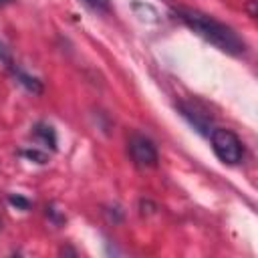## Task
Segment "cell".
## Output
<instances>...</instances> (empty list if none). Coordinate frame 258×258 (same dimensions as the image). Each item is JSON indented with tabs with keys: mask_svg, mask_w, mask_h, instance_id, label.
Masks as SVG:
<instances>
[{
	"mask_svg": "<svg viewBox=\"0 0 258 258\" xmlns=\"http://www.w3.org/2000/svg\"><path fill=\"white\" fill-rule=\"evenodd\" d=\"M91 8L99 10V12H109L111 10V0H85Z\"/></svg>",
	"mask_w": 258,
	"mask_h": 258,
	"instance_id": "ba28073f",
	"label": "cell"
},
{
	"mask_svg": "<svg viewBox=\"0 0 258 258\" xmlns=\"http://www.w3.org/2000/svg\"><path fill=\"white\" fill-rule=\"evenodd\" d=\"M8 202L12 204V206H16L18 210H28V206H30V202L26 200V198H22V196H8Z\"/></svg>",
	"mask_w": 258,
	"mask_h": 258,
	"instance_id": "9c48e42d",
	"label": "cell"
},
{
	"mask_svg": "<svg viewBox=\"0 0 258 258\" xmlns=\"http://www.w3.org/2000/svg\"><path fill=\"white\" fill-rule=\"evenodd\" d=\"M10 0H0V6H4V4H8Z\"/></svg>",
	"mask_w": 258,
	"mask_h": 258,
	"instance_id": "8fae6325",
	"label": "cell"
},
{
	"mask_svg": "<svg viewBox=\"0 0 258 258\" xmlns=\"http://www.w3.org/2000/svg\"><path fill=\"white\" fill-rule=\"evenodd\" d=\"M32 135L46 147L50 149H56V131L52 129V125L44 123V121H38L34 127H32Z\"/></svg>",
	"mask_w": 258,
	"mask_h": 258,
	"instance_id": "5b68a950",
	"label": "cell"
},
{
	"mask_svg": "<svg viewBox=\"0 0 258 258\" xmlns=\"http://www.w3.org/2000/svg\"><path fill=\"white\" fill-rule=\"evenodd\" d=\"M12 73H14V79H16L28 93H32V95H40V93H42V83H40L36 77L28 75V73H24V71H20V69H16V67H12Z\"/></svg>",
	"mask_w": 258,
	"mask_h": 258,
	"instance_id": "8992f818",
	"label": "cell"
},
{
	"mask_svg": "<svg viewBox=\"0 0 258 258\" xmlns=\"http://www.w3.org/2000/svg\"><path fill=\"white\" fill-rule=\"evenodd\" d=\"M0 62H6V64H12V60H10V54H8V48L0 42Z\"/></svg>",
	"mask_w": 258,
	"mask_h": 258,
	"instance_id": "30bf717a",
	"label": "cell"
},
{
	"mask_svg": "<svg viewBox=\"0 0 258 258\" xmlns=\"http://www.w3.org/2000/svg\"><path fill=\"white\" fill-rule=\"evenodd\" d=\"M210 143L216 157L226 165H238L244 159V145L232 129L216 127L210 131Z\"/></svg>",
	"mask_w": 258,
	"mask_h": 258,
	"instance_id": "7a4b0ae2",
	"label": "cell"
},
{
	"mask_svg": "<svg viewBox=\"0 0 258 258\" xmlns=\"http://www.w3.org/2000/svg\"><path fill=\"white\" fill-rule=\"evenodd\" d=\"M179 107V111H181V115L189 121V125L196 129V131H200L202 135H210V127H212V117L206 113V111H202V109H198L194 103H179L177 105Z\"/></svg>",
	"mask_w": 258,
	"mask_h": 258,
	"instance_id": "277c9868",
	"label": "cell"
},
{
	"mask_svg": "<svg viewBox=\"0 0 258 258\" xmlns=\"http://www.w3.org/2000/svg\"><path fill=\"white\" fill-rule=\"evenodd\" d=\"M129 153L131 159L135 161V165L139 167H155L157 165V147L153 145V141L141 133H135L129 137Z\"/></svg>",
	"mask_w": 258,
	"mask_h": 258,
	"instance_id": "3957f363",
	"label": "cell"
},
{
	"mask_svg": "<svg viewBox=\"0 0 258 258\" xmlns=\"http://www.w3.org/2000/svg\"><path fill=\"white\" fill-rule=\"evenodd\" d=\"M171 14L179 22H183L189 30H194L198 36L214 44L218 50L228 52L232 56H240L246 52V40L226 22H220L206 12L187 6H175L171 8Z\"/></svg>",
	"mask_w": 258,
	"mask_h": 258,
	"instance_id": "6da1fadb",
	"label": "cell"
},
{
	"mask_svg": "<svg viewBox=\"0 0 258 258\" xmlns=\"http://www.w3.org/2000/svg\"><path fill=\"white\" fill-rule=\"evenodd\" d=\"M20 155L26 157V159H32V161H36V163H46V159H48L46 153H42V151H38V149H22Z\"/></svg>",
	"mask_w": 258,
	"mask_h": 258,
	"instance_id": "52a82bcc",
	"label": "cell"
}]
</instances>
